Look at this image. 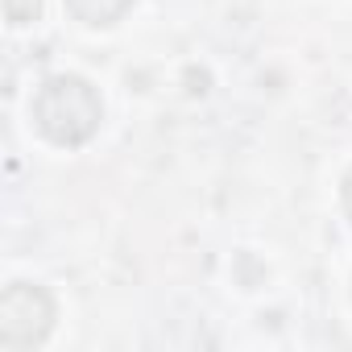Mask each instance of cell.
Wrapping results in <instances>:
<instances>
[{"mask_svg":"<svg viewBox=\"0 0 352 352\" xmlns=\"http://www.w3.org/2000/svg\"><path fill=\"white\" fill-rule=\"evenodd\" d=\"M344 208H348V216H352V170L344 174Z\"/></svg>","mask_w":352,"mask_h":352,"instance_id":"cell-5","label":"cell"},{"mask_svg":"<svg viewBox=\"0 0 352 352\" xmlns=\"http://www.w3.org/2000/svg\"><path fill=\"white\" fill-rule=\"evenodd\" d=\"M104 100L100 91L79 75H54L34 96V124L54 145H87L100 133Z\"/></svg>","mask_w":352,"mask_h":352,"instance_id":"cell-1","label":"cell"},{"mask_svg":"<svg viewBox=\"0 0 352 352\" xmlns=\"http://www.w3.org/2000/svg\"><path fill=\"white\" fill-rule=\"evenodd\" d=\"M67 9L83 25H116L133 9V0H67Z\"/></svg>","mask_w":352,"mask_h":352,"instance_id":"cell-3","label":"cell"},{"mask_svg":"<svg viewBox=\"0 0 352 352\" xmlns=\"http://www.w3.org/2000/svg\"><path fill=\"white\" fill-rule=\"evenodd\" d=\"M54 327V298L46 286L13 282L0 294V344L5 348H38Z\"/></svg>","mask_w":352,"mask_h":352,"instance_id":"cell-2","label":"cell"},{"mask_svg":"<svg viewBox=\"0 0 352 352\" xmlns=\"http://www.w3.org/2000/svg\"><path fill=\"white\" fill-rule=\"evenodd\" d=\"M5 17L13 25H30L42 17V0H5Z\"/></svg>","mask_w":352,"mask_h":352,"instance_id":"cell-4","label":"cell"}]
</instances>
